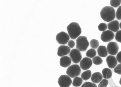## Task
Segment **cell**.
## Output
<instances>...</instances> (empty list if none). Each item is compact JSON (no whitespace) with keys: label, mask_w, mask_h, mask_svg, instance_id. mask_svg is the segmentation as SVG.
I'll list each match as a JSON object with an SVG mask.
<instances>
[{"label":"cell","mask_w":121,"mask_h":87,"mask_svg":"<svg viewBox=\"0 0 121 87\" xmlns=\"http://www.w3.org/2000/svg\"><path fill=\"white\" fill-rule=\"evenodd\" d=\"M83 79L82 78L76 77L74 78L72 84L75 87H78L80 86L82 84Z\"/></svg>","instance_id":"d6986e66"},{"label":"cell","mask_w":121,"mask_h":87,"mask_svg":"<svg viewBox=\"0 0 121 87\" xmlns=\"http://www.w3.org/2000/svg\"><path fill=\"white\" fill-rule=\"evenodd\" d=\"M70 37L66 33L61 31L58 33L56 36V40L58 43L63 45L66 44L69 41Z\"/></svg>","instance_id":"52a82bcc"},{"label":"cell","mask_w":121,"mask_h":87,"mask_svg":"<svg viewBox=\"0 0 121 87\" xmlns=\"http://www.w3.org/2000/svg\"><path fill=\"white\" fill-rule=\"evenodd\" d=\"M115 39L117 42L121 43V30L118 31L115 35Z\"/></svg>","instance_id":"4316f807"},{"label":"cell","mask_w":121,"mask_h":87,"mask_svg":"<svg viewBox=\"0 0 121 87\" xmlns=\"http://www.w3.org/2000/svg\"><path fill=\"white\" fill-rule=\"evenodd\" d=\"M97 51L99 57H106L108 55L107 48L105 46H99L97 48Z\"/></svg>","instance_id":"2e32d148"},{"label":"cell","mask_w":121,"mask_h":87,"mask_svg":"<svg viewBox=\"0 0 121 87\" xmlns=\"http://www.w3.org/2000/svg\"><path fill=\"white\" fill-rule=\"evenodd\" d=\"M96 50L92 48L88 50L86 52V55L88 57L93 58L96 55Z\"/></svg>","instance_id":"ffe728a7"},{"label":"cell","mask_w":121,"mask_h":87,"mask_svg":"<svg viewBox=\"0 0 121 87\" xmlns=\"http://www.w3.org/2000/svg\"></svg>","instance_id":"836d02e7"},{"label":"cell","mask_w":121,"mask_h":87,"mask_svg":"<svg viewBox=\"0 0 121 87\" xmlns=\"http://www.w3.org/2000/svg\"><path fill=\"white\" fill-rule=\"evenodd\" d=\"M81 87H97V85L95 83L89 82L84 83Z\"/></svg>","instance_id":"cb8c5ba5"},{"label":"cell","mask_w":121,"mask_h":87,"mask_svg":"<svg viewBox=\"0 0 121 87\" xmlns=\"http://www.w3.org/2000/svg\"><path fill=\"white\" fill-rule=\"evenodd\" d=\"M67 29L70 37L73 39L78 38L82 32L79 25L75 22L71 23L67 26Z\"/></svg>","instance_id":"7a4b0ae2"},{"label":"cell","mask_w":121,"mask_h":87,"mask_svg":"<svg viewBox=\"0 0 121 87\" xmlns=\"http://www.w3.org/2000/svg\"><path fill=\"white\" fill-rule=\"evenodd\" d=\"M92 65V61L90 58L85 57L80 61V68L84 70H86L89 69Z\"/></svg>","instance_id":"30bf717a"},{"label":"cell","mask_w":121,"mask_h":87,"mask_svg":"<svg viewBox=\"0 0 121 87\" xmlns=\"http://www.w3.org/2000/svg\"><path fill=\"white\" fill-rule=\"evenodd\" d=\"M69 56L72 62L77 64L81 61L82 55L80 52L77 49H73L70 52Z\"/></svg>","instance_id":"8992f818"},{"label":"cell","mask_w":121,"mask_h":87,"mask_svg":"<svg viewBox=\"0 0 121 87\" xmlns=\"http://www.w3.org/2000/svg\"><path fill=\"white\" fill-rule=\"evenodd\" d=\"M71 62V60L70 58L67 56L62 57L60 60V65L64 68H66L69 66Z\"/></svg>","instance_id":"5bb4252c"},{"label":"cell","mask_w":121,"mask_h":87,"mask_svg":"<svg viewBox=\"0 0 121 87\" xmlns=\"http://www.w3.org/2000/svg\"><path fill=\"white\" fill-rule=\"evenodd\" d=\"M91 76V70H88L83 72L81 75L82 78L84 80L89 79Z\"/></svg>","instance_id":"ac0fdd59"},{"label":"cell","mask_w":121,"mask_h":87,"mask_svg":"<svg viewBox=\"0 0 121 87\" xmlns=\"http://www.w3.org/2000/svg\"><path fill=\"white\" fill-rule=\"evenodd\" d=\"M121 3V0H111L110 2L112 6L116 8L119 7Z\"/></svg>","instance_id":"603a6c76"},{"label":"cell","mask_w":121,"mask_h":87,"mask_svg":"<svg viewBox=\"0 0 121 87\" xmlns=\"http://www.w3.org/2000/svg\"><path fill=\"white\" fill-rule=\"evenodd\" d=\"M116 58L117 61L121 64V51L117 53L116 56Z\"/></svg>","instance_id":"4dcf8cb0"},{"label":"cell","mask_w":121,"mask_h":87,"mask_svg":"<svg viewBox=\"0 0 121 87\" xmlns=\"http://www.w3.org/2000/svg\"><path fill=\"white\" fill-rule=\"evenodd\" d=\"M102 73L103 77L104 79H109L112 76V73L111 70L108 68L104 69L102 70Z\"/></svg>","instance_id":"e0dca14e"},{"label":"cell","mask_w":121,"mask_h":87,"mask_svg":"<svg viewBox=\"0 0 121 87\" xmlns=\"http://www.w3.org/2000/svg\"><path fill=\"white\" fill-rule=\"evenodd\" d=\"M103 76L99 72H95L93 74L91 77V81L95 83H98L102 80Z\"/></svg>","instance_id":"9a60e30c"},{"label":"cell","mask_w":121,"mask_h":87,"mask_svg":"<svg viewBox=\"0 0 121 87\" xmlns=\"http://www.w3.org/2000/svg\"><path fill=\"white\" fill-rule=\"evenodd\" d=\"M89 45V42L86 37L85 36H79L76 40V48L80 51H85Z\"/></svg>","instance_id":"3957f363"},{"label":"cell","mask_w":121,"mask_h":87,"mask_svg":"<svg viewBox=\"0 0 121 87\" xmlns=\"http://www.w3.org/2000/svg\"><path fill=\"white\" fill-rule=\"evenodd\" d=\"M119 83L121 85V77L120 78V80L119 81Z\"/></svg>","instance_id":"1f68e13d"},{"label":"cell","mask_w":121,"mask_h":87,"mask_svg":"<svg viewBox=\"0 0 121 87\" xmlns=\"http://www.w3.org/2000/svg\"><path fill=\"white\" fill-rule=\"evenodd\" d=\"M102 18L105 21L110 22L113 20L116 17L115 10L111 6H105L102 9L100 12Z\"/></svg>","instance_id":"6da1fadb"},{"label":"cell","mask_w":121,"mask_h":87,"mask_svg":"<svg viewBox=\"0 0 121 87\" xmlns=\"http://www.w3.org/2000/svg\"></svg>","instance_id":"e575fe53"},{"label":"cell","mask_w":121,"mask_h":87,"mask_svg":"<svg viewBox=\"0 0 121 87\" xmlns=\"http://www.w3.org/2000/svg\"><path fill=\"white\" fill-rule=\"evenodd\" d=\"M92 61L93 63L96 65L101 64L103 62L102 59L99 56H95L93 58Z\"/></svg>","instance_id":"7402d4cb"},{"label":"cell","mask_w":121,"mask_h":87,"mask_svg":"<svg viewBox=\"0 0 121 87\" xmlns=\"http://www.w3.org/2000/svg\"><path fill=\"white\" fill-rule=\"evenodd\" d=\"M107 27L110 30L115 32H117L119 28V23L117 20L112 21L108 24Z\"/></svg>","instance_id":"4fadbf2b"},{"label":"cell","mask_w":121,"mask_h":87,"mask_svg":"<svg viewBox=\"0 0 121 87\" xmlns=\"http://www.w3.org/2000/svg\"><path fill=\"white\" fill-rule=\"evenodd\" d=\"M116 15L117 19L121 20V6H119L117 9Z\"/></svg>","instance_id":"f1b7e54d"},{"label":"cell","mask_w":121,"mask_h":87,"mask_svg":"<svg viewBox=\"0 0 121 87\" xmlns=\"http://www.w3.org/2000/svg\"><path fill=\"white\" fill-rule=\"evenodd\" d=\"M115 35L113 32L109 30L103 31L101 35L100 38L103 42H107L111 41L113 39Z\"/></svg>","instance_id":"9c48e42d"},{"label":"cell","mask_w":121,"mask_h":87,"mask_svg":"<svg viewBox=\"0 0 121 87\" xmlns=\"http://www.w3.org/2000/svg\"><path fill=\"white\" fill-rule=\"evenodd\" d=\"M68 45L69 48H72L75 46V42L72 40H70L68 42Z\"/></svg>","instance_id":"f546056e"},{"label":"cell","mask_w":121,"mask_h":87,"mask_svg":"<svg viewBox=\"0 0 121 87\" xmlns=\"http://www.w3.org/2000/svg\"><path fill=\"white\" fill-rule=\"evenodd\" d=\"M108 83V80L106 79L102 80L98 85V87H106Z\"/></svg>","instance_id":"d4e9b609"},{"label":"cell","mask_w":121,"mask_h":87,"mask_svg":"<svg viewBox=\"0 0 121 87\" xmlns=\"http://www.w3.org/2000/svg\"><path fill=\"white\" fill-rule=\"evenodd\" d=\"M90 44L91 47L94 49L98 48L99 45V41L97 40L94 39H92L91 40Z\"/></svg>","instance_id":"44dd1931"},{"label":"cell","mask_w":121,"mask_h":87,"mask_svg":"<svg viewBox=\"0 0 121 87\" xmlns=\"http://www.w3.org/2000/svg\"><path fill=\"white\" fill-rule=\"evenodd\" d=\"M119 27L121 29V22H120L119 24Z\"/></svg>","instance_id":"d6a6232c"},{"label":"cell","mask_w":121,"mask_h":87,"mask_svg":"<svg viewBox=\"0 0 121 87\" xmlns=\"http://www.w3.org/2000/svg\"><path fill=\"white\" fill-rule=\"evenodd\" d=\"M106 61L108 67L111 69L115 68L118 63L116 58L112 55L108 56L106 58Z\"/></svg>","instance_id":"7c38bea8"},{"label":"cell","mask_w":121,"mask_h":87,"mask_svg":"<svg viewBox=\"0 0 121 87\" xmlns=\"http://www.w3.org/2000/svg\"><path fill=\"white\" fill-rule=\"evenodd\" d=\"M98 28L99 31H104L107 29V26L106 24L102 23L99 24L98 26Z\"/></svg>","instance_id":"484cf974"},{"label":"cell","mask_w":121,"mask_h":87,"mask_svg":"<svg viewBox=\"0 0 121 87\" xmlns=\"http://www.w3.org/2000/svg\"><path fill=\"white\" fill-rule=\"evenodd\" d=\"M72 82L70 77L66 75H61L58 80V83L60 87H69Z\"/></svg>","instance_id":"5b68a950"},{"label":"cell","mask_w":121,"mask_h":87,"mask_svg":"<svg viewBox=\"0 0 121 87\" xmlns=\"http://www.w3.org/2000/svg\"><path fill=\"white\" fill-rule=\"evenodd\" d=\"M114 71L115 73L121 75V64H118L114 68Z\"/></svg>","instance_id":"83f0119b"},{"label":"cell","mask_w":121,"mask_h":87,"mask_svg":"<svg viewBox=\"0 0 121 87\" xmlns=\"http://www.w3.org/2000/svg\"><path fill=\"white\" fill-rule=\"evenodd\" d=\"M70 48L68 46L62 45L58 48L57 55L59 57H62L70 53Z\"/></svg>","instance_id":"8fae6325"},{"label":"cell","mask_w":121,"mask_h":87,"mask_svg":"<svg viewBox=\"0 0 121 87\" xmlns=\"http://www.w3.org/2000/svg\"><path fill=\"white\" fill-rule=\"evenodd\" d=\"M66 72L70 78H74L80 75L81 72L80 67L77 64L73 65L68 67Z\"/></svg>","instance_id":"277c9868"},{"label":"cell","mask_w":121,"mask_h":87,"mask_svg":"<svg viewBox=\"0 0 121 87\" xmlns=\"http://www.w3.org/2000/svg\"><path fill=\"white\" fill-rule=\"evenodd\" d=\"M107 49L108 53L112 55L117 54L119 49V47L117 43L115 42H110L108 44Z\"/></svg>","instance_id":"ba28073f"}]
</instances>
